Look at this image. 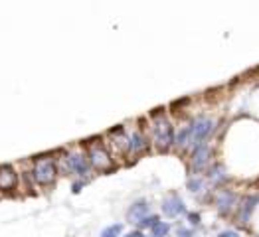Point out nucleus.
<instances>
[{
  "label": "nucleus",
  "mask_w": 259,
  "mask_h": 237,
  "mask_svg": "<svg viewBox=\"0 0 259 237\" xmlns=\"http://www.w3.org/2000/svg\"><path fill=\"white\" fill-rule=\"evenodd\" d=\"M174 145H176L178 149H188V147H192V123L180 127V130L176 132Z\"/></svg>",
  "instance_id": "14"
},
{
  "label": "nucleus",
  "mask_w": 259,
  "mask_h": 237,
  "mask_svg": "<svg viewBox=\"0 0 259 237\" xmlns=\"http://www.w3.org/2000/svg\"><path fill=\"white\" fill-rule=\"evenodd\" d=\"M158 221H160V217H158V216H152V214H151V216H147L145 219H141V221H139L137 225H139L141 229H147V227H149V229H152V227H154V225H156Z\"/></svg>",
  "instance_id": "18"
},
{
  "label": "nucleus",
  "mask_w": 259,
  "mask_h": 237,
  "mask_svg": "<svg viewBox=\"0 0 259 237\" xmlns=\"http://www.w3.org/2000/svg\"><path fill=\"white\" fill-rule=\"evenodd\" d=\"M109 149L115 152V154H119V156H125V154H129V134H127V130L123 125H119V127H115L113 130H109Z\"/></svg>",
  "instance_id": "6"
},
{
  "label": "nucleus",
  "mask_w": 259,
  "mask_h": 237,
  "mask_svg": "<svg viewBox=\"0 0 259 237\" xmlns=\"http://www.w3.org/2000/svg\"><path fill=\"white\" fill-rule=\"evenodd\" d=\"M186 186H188V190H190L192 194H200V192L206 190V182H204V178H200V176H190L188 182H186Z\"/></svg>",
  "instance_id": "16"
},
{
  "label": "nucleus",
  "mask_w": 259,
  "mask_h": 237,
  "mask_svg": "<svg viewBox=\"0 0 259 237\" xmlns=\"http://www.w3.org/2000/svg\"><path fill=\"white\" fill-rule=\"evenodd\" d=\"M218 237H239V233L236 229H224V231H220Z\"/></svg>",
  "instance_id": "21"
},
{
  "label": "nucleus",
  "mask_w": 259,
  "mask_h": 237,
  "mask_svg": "<svg viewBox=\"0 0 259 237\" xmlns=\"http://www.w3.org/2000/svg\"><path fill=\"white\" fill-rule=\"evenodd\" d=\"M194 235V231H192V227L188 229V227H182V229H178V237H192Z\"/></svg>",
  "instance_id": "22"
},
{
  "label": "nucleus",
  "mask_w": 259,
  "mask_h": 237,
  "mask_svg": "<svg viewBox=\"0 0 259 237\" xmlns=\"http://www.w3.org/2000/svg\"><path fill=\"white\" fill-rule=\"evenodd\" d=\"M32 174L36 178L38 184H52L58 176V168L54 158L50 156H36L34 158V166H32Z\"/></svg>",
  "instance_id": "4"
},
{
  "label": "nucleus",
  "mask_w": 259,
  "mask_h": 237,
  "mask_svg": "<svg viewBox=\"0 0 259 237\" xmlns=\"http://www.w3.org/2000/svg\"><path fill=\"white\" fill-rule=\"evenodd\" d=\"M151 143L158 151H168L176 140V132H174L172 123L168 121L164 109H154L151 113Z\"/></svg>",
  "instance_id": "1"
},
{
  "label": "nucleus",
  "mask_w": 259,
  "mask_h": 237,
  "mask_svg": "<svg viewBox=\"0 0 259 237\" xmlns=\"http://www.w3.org/2000/svg\"><path fill=\"white\" fill-rule=\"evenodd\" d=\"M186 216H188V221H190L192 227H194V225H200V214L192 212V214H186Z\"/></svg>",
  "instance_id": "20"
},
{
  "label": "nucleus",
  "mask_w": 259,
  "mask_h": 237,
  "mask_svg": "<svg viewBox=\"0 0 259 237\" xmlns=\"http://www.w3.org/2000/svg\"><path fill=\"white\" fill-rule=\"evenodd\" d=\"M170 231V223L168 221H158L154 227H152V235L154 237H166Z\"/></svg>",
  "instance_id": "17"
},
{
  "label": "nucleus",
  "mask_w": 259,
  "mask_h": 237,
  "mask_svg": "<svg viewBox=\"0 0 259 237\" xmlns=\"http://www.w3.org/2000/svg\"><path fill=\"white\" fill-rule=\"evenodd\" d=\"M208 180H210L212 184H222V182H226V180H228V174L224 170V166H222V164H212L210 170H208Z\"/></svg>",
  "instance_id": "15"
},
{
  "label": "nucleus",
  "mask_w": 259,
  "mask_h": 237,
  "mask_svg": "<svg viewBox=\"0 0 259 237\" xmlns=\"http://www.w3.org/2000/svg\"><path fill=\"white\" fill-rule=\"evenodd\" d=\"M147 216H151V206H149L147 200L135 202L129 208V212H127V217H129V221H133V223H139L141 219H145Z\"/></svg>",
  "instance_id": "12"
},
{
  "label": "nucleus",
  "mask_w": 259,
  "mask_h": 237,
  "mask_svg": "<svg viewBox=\"0 0 259 237\" xmlns=\"http://www.w3.org/2000/svg\"><path fill=\"white\" fill-rule=\"evenodd\" d=\"M65 160V170L77 174V176H85L89 172V158L85 152H69L64 158Z\"/></svg>",
  "instance_id": "7"
},
{
  "label": "nucleus",
  "mask_w": 259,
  "mask_h": 237,
  "mask_svg": "<svg viewBox=\"0 0 259 237\" xmlns=\"http://www.w3.org/2000/svg\"><path fill=\"white\" fill-rule=\"evenodd\" d=\"M210 160H212V147L210 143H204V145H198L196 149H192V156H190V166H192V172L194 176L206 170L210 166Z\"/></svg>",
  "instance_id": "5"
},
{
  "label": "nucleus",
  "mask_w": 259,
  "mask_h": 237,
  "mask_svg": "<svg viewBox=\"0 0 259 237\" xmlns=\"http://www.w3.org/2000/svg\"><path fill=\"white\" fill-rule=\"evenodd\" d=\"M125 237H145V235H143V231H131Z\"/></svg>",
  "instance_id": "23"
},
{
  "label": "nucleus",
  "mask_w": 259,
  "mask_h": 237,
  "mask_svg": "<svg viewBox=\"0 0 259 237\" xmlns=\"http://www.w3.org/2000/svg\"><path fill=\"white\" fill-rule=\"evenodd\" d=\"M151 237H154V235H151Z\"/></svg>",
  "instance_id": "24"
},
{
  "label": "nucleus",
  "mask_w": 259,
  "mask_h": 237,
  "mask_svg": "<svg viewBox=\"0 0 259 237\" xmlns=\"http://www.w3.org/2000/svg\"><path fill=\"white\" fill-rule=\"evenodd\" d=\"M214 202H216L218 212H220L222 216H228V214H232V212L236 210V206H238V194H236L234 190H218Z\"/></svg>",
  "instance_id": "8"
},
{
  "label": "nucleus",
  "mask_w": 259,
  "mask_h": 237,
  "mask_svg": "<svg viewBox=\"0 0 259 237\" xmlns=\"http://www.w3.org/2000/svg\"><path fill=\"white\" fill-rule=\"evenodd\" d=\"M87 158L91 168L95 170H109L113 166V154L109 152V145L103 143L101 138L87 140Z\"/></svg>",
  "instance_id": "2"
},
{
  "label": "nucleus",
  "mask_w": 259,
  "mask_h": 237,
  "mask_svg": "<svg viewBox=\"0 0 259 237\" xmlns=\"http://www.w3.org/2000/svg\"><path fill=\"white\" fill-rule=\"evenodd\" d=\"M216 125H218L216 119H212V117H208V115L196 117L194 121H192V147H190V151L196 149L198 145L208 143L210 134L216 130Z\"/></svg>",
  "instance_id": "3"
},
{
  "label": "nucleus",
  "mask_w": 259,
  "mask_h": 237,
  "mask_svg": "<svg viewBox=\"0 0 259 237\" xmlns=\"http://www.w3.org/2000/svg\"><path fill=\"white\" fill-rule=\"evenodd\" d=\"M129 154L133 156H137V154H143V152L149 151V147H151V140H149V134L145 132V130L141 129H135L133 132H129Z\"/></svg>",
  "instance_id": "9"
},
{
  "label": "nucleus",
  "mask_w": 259,
  "mask_h": 237,
  "mask_svg": "<svg viewBox=\"0 0 259 237\" xmlns=\"http://www.w3.org/2000/svg\"><path fill=\"white\" fill-rule=\"evenodd\" d=\"M121 231H123V223H113V225H109L107 229H103L101 237H119Z\"/></svg>",
  "instance_id": "19"
},
{
  "label": "nucleus",
  "mask_w": 259,
  "mask_h": 237,
  "mask_svg": "<svg viewBox=\"0 0 259 237\" xmlns=\"http://www.w3.org/2000/svg\"><path fill=\"white\" fill-rule=\"evenodd\" d=\"M162 212H164V216H168V217H178V216L188 214V212H186V206H184V202H182V198L178 194H170L164 198V202H162Z\"/></svg>",
  "instance_id": "10"
},
{
  "label": "nucleus",
  "mask_w": 259,
  "mask_h": 237,
  "mask_svg": "<svg viewBox=\"0 0 259 237\" xmlns=\"http://www.w3.org/2000/svg\"><path fill=\"white\" fill-rule=\"evenodd\" d=\"M257 204H259V196L257 194L241 198V202H239V212H238V221L241 223V225L249 223L251 214L255 212V206H257Z\"/></svg>",
  "instance_id": "11"
},
{
  "label": "nucleus",
  "mask_w": 259,
  "mask_h": 237,
  "mask_svg": "<svg viewBox=\"0 0 259 237\" xmlns=\"http://www.w3.org/2000/svg\"><path fill=\"white\" fill-rule=\"evenodd\" d=\"M16 180H18V174L10 164H2L0 166V190H14L16 188Z\"/></svg>",
  "instance_id": "13"
}]
</instances>
